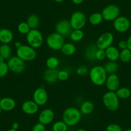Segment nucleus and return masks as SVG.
Listing matches in <instances>:
<instances>
[{"label":"nucleus","mask_w":131,"mask_h":131,"mask_svg":"<svg viewBox=\"0 0 131 131\" xmlns=\"http://www.w3.org/2000/svg\"><path fill=\"white\" fill-rule=\"evenodd\" d=\"M107 73L102 66H95L92 68L89 72V77L91 81L96 86H102L106 81Z\"/></svg>","instance_id":"f257e3e1"},{"label":"nucleus","mask_w":131,"mask_h":131,"mask_svg":"<svg viewBox=\"0 0 131 131\" xmlns=\"http://www.w3.org/2000/svg\"><path fill=\"white\" fill-rule=\"evenodd\" d=\"M82 113L77 108L70 107L64 110L62 114V121L68 126H75L79 123Z\"/></svg>","instance_id":"f03ea898"},{"label":"nucleus","mask_w":131,"mask_h":131,"mask_svg":"<svg viewBox=\"0 0 131 131\" xmlns=\"http://www.w3.org/2000/svg\"><path fill=\"white\" fill-rule=\"evenodd\" d=\"M119 99L115 92L109 91L103 96V104L105 108L109 111H116L118 110L119 106Z\"/></svg>","instance_id":"7ed1b4c3"},{"label":"nucleus","mask_w":131,"mask_h":131,"mask_svg":"<svg viewBox=\"0 0 131 131\" xmlns=\"http://www.w3.org/2000/svg\"><path fill=\"white\" fill-rule=\"evenodd\" d=\"M26 41L29 46L34 49L39 48L44 42L42 33L37 29H31L26 34Z\"/></svg>","instance_id":"20e7f679"},{"label":"nucleus","mask_w":131,"mask_h":131,"mask_svg":"<svg viewBox=\"0 0 131 131\" xmlns=\"http://www.w3.org/2000/svg\"><path fill=\"white\" fill-rule=\"evenodd\" d=\"M16 56L19 57L25 62L32 61L35 60L37 53L34 48L29 45H21L16 50Z\"/></svg>","instance_id":"39448f33"},{"label":"nucleus","mask_w":131,"mask_h":131,"mask_svg":"<svg viewBox=\"0 0 131 131\" xmlns=\"http://www.w3.org/2000/svg\"><path fill=\"white\" fill-rule=\"evenodd\" d=\"M46 45L50 49L56 51L61 50L62 47L65 43L64 37L57 32L50 34L46 38Z\"/></svg>","instance_id":"423d86ee"},{"label":"nucleus","mask_w":131,"mask_h":131,"mask_svg":"<svg viewBox=\"0 0 131 131\" xmlns=\"http://www.w3.org/2000/svg\"><path fill=\"white\" fill-rule=\"evenodd\" d=\"M70 23L73 30H82L86 25V16L81 11H76L71 16Z\"/></svg>","instance_id":"0eeeda50"},{"label":"nucleus","mask_w":131,"mask_h":131,"mask_svg":"<svg viewBox=\"0 0 131 131\" xmlns=\"http://www.w3.org/2000/svg\"><path fill=\"white\" fill-rule=\"evenodd\" d=\"M120 9L116 5H109L103 9L102 15L104 20L106 21H114L119 16Z\"/></svg>","instance_id":"6e6552de"},{"label":"nucleus","mask_w":131,"mask_h":131,"mask_svg":"<svg viewBox=\"0 0 131 131\" xmlns=\"http://www.w3.org/2000/svg\"><path fill=\"white\" fill-rule=\"evenodd\" d=\"M10 71L15 73H21L25 70V62L17 56L12 57L7 61Z\"/></svg>","instance_id":"1a4fd4ad"},{"label":"nucleus","mask_w":131,"mask_h":131,"mask_svg":"<svg viewBox=\"0 0 131 131\" xmlns=\"http://www.w3.org/2000/svg\"><path fill=\"white\" fill-rule=\"evenodd\" d=\"M114 41V36L109 31L104 33L99 36L97 39L96 45L98 49L106 50L109 46H112Z\"/></svg>","instance_id":"9d476101"},{"label":"nucleus","mask_w":131,"mask_h":131,"mask_svg":"<svg viewBox=\"0 0 131 131\" xmlns=\"http://www.w3.org/2000/svg\"><path fill=\"white\" fill-rule=\"evenodd\" d=\"M130 26V21L125 16H119L113 21V28L118 32H125L129 30Z\"/></svg>","instance_id":"9b49d317"},{"label":"nucleus","mask_w":131,"mask_h":131,"mask_svg":"<svg viewBox=\"0 0 131 131\" xmlns=\"http://www.w3.org/2000/svg\"><path fill=\"white\" fill-rule=\"evenodd\" d=\"M48 99L47 91L42 87L36 89L33 94V100L39 105L42 106L47 103Z\"/></svg>","instance_id":"f8f14e48"},{"label":"nucleus","mask_w":131,"mask_h":131,"mask_svg":"<svg viewBox=\"0 0 131 131\" xmlns=\"http://www.w3.org/2000/svg\"><path fill=\"white\" fill-rule=\"evenodd\" d=\"M56 32L62 36L63 37L70 36L71 31H73V28L71 26L70 21L66 19H62L57 22L55 26Z\"/></svg>","instance_id":"ddd939ff"},{"label":"nucleus","mask_w":131,"mask_h":131,"mask_svg":"<svg viewBox=\"0 0 131 131\" xmlns=\"http://www.w3.org/2000/svg\"><path fill=\"white\" fill-rule=\"evenodd\" d=\"M54 118H55V113L53 111L50 109H45L40 113L38 120L39 123L46 125L51 123L53 121Z\"/></svg>","instance_id":"4468645a"},{"label":"nucleus","mask_w":131,"mask_h":131,"mask_svg":"<svg viewBox=\"0 0 131 131\" xmlns=\"http://www.w3.org/2000/svg\"><path fill=\"white\" fill-rule=\"evenodd\" d=\"M105 84L109 91L115 92L119 88L120 80L116 74H110L107 77Z\"/></svg>","instance_id":"2eb2a0df"},{"label":"nucleus","mask_w":131,"mask_h":131,"mask_svg":"<svg viewBox=\"0 0 131 131\" xmlns=\"http://www.w3.org/2000/svg\"><path fill=\"white\" fill-rule=\"evenodd\" d=\"M23 112L28 115H33L38 112L39 105L34 100H26L21 106Z\"/></svg>","instance_id":"dca6fc26"},{"label":"nucleus","mask_w":131,"mask_h":131,"mask_svg":"<svg viewBox=\"0 0 131 131\" xmlns=\"http://www.w3.org/2000/svg\"><path fill=\"white\" fill-rule=\"evenodd\" d=\"M16 102L13 98L5 97L0 100V107L4 111H10L16 107Z\"/></svg>","instance_id":"f3484780"},{"label":"nucleus","mask_w":131,"mask_h":131,"mask_svg":"<svg viewBox=\"0 0 131 131\" xmlns=\"http://www.w3.org/2000/svg\"><path fill=\"white\" fill-rule=\"evenodd\" d=\"M58 73L59 71L57 69H47L44 73V79L49 84H53L58 80Z\"/></svg>","instance_id":"a211bd4d"},{"label":"nucleus","mask_w":131,"mask_h":131,"mask_svg":"<svg viewBox=\"0 0 131 131\" xmlns=\"http://www.w3.org/2000/svg\"><path fill=\"white\" fill-rule=\"evenodd\" d=\"M14 39L12 31L8 28L0 29V42L2 44H9Z\"/></svg>","instance_id":"6ab92c4d"},{"label":"nucleus","mask_w":131,"mask_h":131,"mask_svg":"<svg viewBox=\"0 0 131 131\" xmlns=\"http://www.w3.org/2000/svg\"><path fill=\"white\" fill-rule=\"evenodd\" d=\"M98 48L96 44H92L89 45L85 48L84 51V56L85 58L89 62H94L96 60V52Z\"/></svg>","instance_id":"aec40b11"},{"label":"nucleus","mask_w":131,"mask_h":131,"mask_svg":"<svg viewBox=\"0 0 131 131\" xmlns=\"http://www.w3.org/2000/svg\"><path fill=\"white\" fill-rule=\"evenodd\" d=\"M105 50L106 58L109 60H110V61L116 62L119 59V51L116 47L111 46Z\"/></svg>","instance_id":"412c9836"},{"label":"nucleus","mask_w":131,"mask_h":131,"mask_svg":"<svg viewBox=\"0 0 131 131\" xmlns=\"http://www.w3.org/2000/svg\"><path fill=\"white\" fill-rule=\"evenodd\" d=\"M79 110L82 114H85V115L90 114L94 110V104L90 101H85L81 104Z\"/></svg>","instance_id":"4be33fe9"},{"label":"nucleus","mask_w":131,"mask_h":131,"mask_svg":"<svg viewBox=\"0 0 131 131\" xmlns=\"http://www.w3.org/2000/svg\"><path fill=\"white\" fill-rule=\"evenodd\" d=\"M76 46L71 42H66L64 43L61 48V51L64 55L66 56H71L75 54L76 52Z\"/></svg>","instance_id":"5701e85b"},{"label":"nucleus","mask_w":131,"mask_h":131,"mask_svg":"<svg viewBox=\"0 0 131 131\" xmlns=\"http://www.w3.org/2000/svg\"><path fill=\"white\" fill-rule=\"evenodd\" d=\"M26 23L30 26V29H36L40 23V19L36 14H31L28 16Z\"/></svg>","instance_id":"b1692460"},{"label":"nucleus","mask_w":131,"mask_h":131,"mask_svg":"<svg viewBox=\"0 0 131 131\" xmlns=\"http://www.w3.org/2000/svg\"><path fill=\"white\" fill-rule=\"evenodd\" d=\"M12 49L8 44H2L0 46V55L5 60H8L11 57Z\"/></svg>","instance_id":"393cba45"},{"label":"nucleus","mask_w":131,"mask_h":131,"mask_svg":"<svg viewBox=\"0 0 131 131\" xmlns=\"http://www.w3.org/2000/svg\"><path fill=\"white\" fill-rule=\"evenodd\" d=\"M104 69L107 73L110 74H116L118 70V64L115 61H110L106 63L104 66Z\"/></svg>","instance_id":"a878e982"},{"label":"nucleus","mask_w":131,"mask_h":131,"mask_svg":"<svg viewBox=\"0 0 131 131\" xmlns=\"http://www.w3.org/2000/svg\"><path fill=\"white\" fill-rule=\"evenodd\" d=\"M104 20L102 13L100 12H94L89 17V21L92 25L96 26L100 25Z\"/></svg>","instance_id":"bb28decb"},{"label":"nucleus","mask_w":131,"mask_h":131,"mask_svg":"<svg viewBox=\"0 0 131 131\" xmlns=\"http://www.w3.org/2000/svg\"><path fill=\"white\" fill-rule=\"evenodd\" d=\"M118 97L120 99H127L131 95V91L128 88L125 87L119 88L115 91Z\"/></svg>","instance_id":"cd10ccee"},{"label":"nucleus","mask_w":131,"mask_h":131,"mask_svg":"<svg viewBox=\"0 0 131 131\" xmlns=\"http://www.w3.org/2000/svg\"><path fill=\"white\" fill-rule=\"evenodd\" d=\"M84 32L82 30H73L70 35V39L73 42H79L84 38Z\"/></svg>","instance_id":"c85d7f7f"},{"label":"nucleus","mask_w":131,"mask_h":131,"mask_svg":"<svg viewBox=\"0 0 131 131\" xmlns=\"http://www.w3.org/2000/svg\"><path fill=\"white\" fill-rule=\"evenodd\" d=\"M46 65L47 66L48 69H51V70L57 69L59 65V59L54 56L50 57L46 60Z\"/></svg>","instance_id":"c756f323"},{"label":"nucleus","mask_w":131,"mask_h":131,"mask_svg":"<svg viewBox=\"0 0 131 131\" xmlns=\"http://www.w3.org/2000/svg\"><path fill=\"white\" fill-rule=\"evenodd\" d=\"M119 59L123 62H129L131 60V51L128 48L122 50L119 52Z\"/></svg>","instance_id":"7c9ffc66"},{"label":"nucleus","mask_w":131,"mask_h":131,"mask_svg":"<svg viewBox=\"0 0 131 131\" xmlns=\"http://www.w3.org/2000/svg\"><path fill=\"white\" fill-rule=\"evenodd\" d=\"M68 126L63 121H57L52 126L53 131H67Z\"/></svg>","instance_id":"2f4dec72"},{"label":"nucleus","mask_w":131,"mask_h":131,"mask_svg":"<svg viewBox=\"0 0 131 131\" xmlns=\"http://www.w3.org/2000/svg\"><path fill=\"white\" fill-rule=\"evenodd\" d=\"M31 30L26 22H21L17 26V30L21 34H27Z\"/></svg>","instance_id":"473e14b6"},{"label":"nucleus","mask_w":131,"mask_h":131,"mask_svg":"<svg viewBox=\"0 0 131 131\" xmlns=\"http://www.w3.org/2000/svg\"><path fill=\"white\" fill-rule=\"evenodd\" d=\"M9 71L8 64L5 62H0V79L3 78L7 75Z\"/></svg>","instance_id":"72a5a7b5"},{"label":"nucleus","mask_w":131,"mask_h":131,"mask_svg":"<svg viewBox=\"0 0 131 131\" xmlns=\"http://www.w3.org/2000/svg\"><path fill=\"white\" fill-rule=\"evenodd\" d=\"M89 70L88 68L85 65H82L79 66L77 70V74L80 77H85L88 74H89Z\"/></svg>","instance_id":"f704fd0d"},{"label":"nucleus","mask_w":131,"mask_h":131,"mask_svg":"<svg viewBox=\"0 0 131 131\" xmlns=\"http://www.w3.org/2000/svg\"><path fill=\"white\" fill-rule=\"evenodd\" d=\"M69 73L66 70H61V71H59L58 73V80H60V81H66L68 79Z\"/></svg>","instance_id":"c9c22d12"},{"label":"nucleus","mask_w":131,"mask_h":131,"mask_svg":"<svg viewBox=\"0 0 131 131\" xmlns=\"http://www.w3.org/2000/svg\"><path fill=\"white\" fill-rule=\"evenodd\" d=\"M106 58L105 50L102 49H98L96 52V59L97 60H103Z\"/></svg>","instance_id":"e433bc0d"},{"label":"nucleus","mask_w":131,"mask_h":131,"mask_svg":"<svg viewBox=\"0 0 131 131\" xmlns=\"http://www.w3.org/2000/svg\"><path fill=\"white\" fill-rule=\"evenodd\" d=\"M106 131H122V128L116 123H111L107 127Z\"/></svg>","instance_id":"4c0bfd02"},{"label":"nucleus","mask_w":131,"mask_h":131,"mask_svg":"<svg viewBox=\"0 0 131 131\" xmlns=\"http://www.w3.org/2000/svg\"><path fill=\"white\" fill-rule=\"evenodd\" d=\"M31 131H46V127L45 125L39 122L33 126Z\"/></svg>","instance_id":"58836bf2"},{"label":"nucleus","mask_w":131,"mask_h":131,"mask_svg":"<svg viewBox=\"0 0 131 131\" xmlns=\"http://www.w3.org/2000/svg\"><path fill=\"white\" fill-rule=\"evenodd\" d=\"M118 48L121 50L127 48V41H120L118 42Z\"/></svg>","instance_id":"ea45409f"},{"label":"nucleus","mask_w":131,"mask_h":131,"mask_svg":"<svg viewBox=\"0 0 131 131\" xmlns=\"http://www.w3.org/2000/svg\"><path fill=\"white\" fill-rule=\"evenodd\" d=\"M127 48L131 51V36H130L129 37H128V38L127 39Z\"/></svg>","instance_id":"a19ab883"},{"label":"nucleus","mask_w":131,"mask_h":131,"mask_svg":"<svg viewBox=\"0 0 131 131\" xmlns=\"http://www.w3.org/2000/svg\"><path fill=\"white\" fill-rule=\"evenodd\" d=\"M71 2L75 5H80L84 2V0H71Z\"/></svg>","instance_id":"79ce46f5"},{"label":"nucleus","mask_w":131,"mask_h":131,"mask_svg":"<svg viewBox=\"0 0 131 131\" xmlns=\"http://www.w3.org/2000/svg\"><path fill=\"white\" fill-rule=\"evenodd\" d=\"M19 123H17V122H14V123L12 124V128H13V129L17 130V129L19 128Z\"/></svg>","instance_id":"37998d69"},{"label":"nucleus","mask_w":131,"mask_h":131,"mask_svg":"<svg viewBox=\"0 0 131 131\" xmlns=\"http://www.w3.org/2000/svg\"><path fill=\"white\" fill-rule=\"evenodd\" d=\"M21 45H21V43L20 42H19V41L15 42V46L16 47V48H19Z\"/></svg>","instance_id":"c03bdc74"},{"label":"nucleus","mask_w":131,"mask_h":131,"mask_svg":"<svg viewBox=\"0 0 131 131\" xmlns=\"http://www.w3.org/2000/svg\"><path fill=\"white\" fill-rule=\"evenodd\" d=\"M5 59L3 57L0 55V62H5Z\"/></svg>","instance_id":"a18cd8bd"},{"label":"nucleus","mask_w":131,"mask_h":131,"mask_svg":"<svg viewBox=\"0 0 131 131\" xmlns=\"http://www.w3.org/2000/svg\"><path fill=\"white\" fill-rule=\"evenodd\" d=\"M55 2H57V3H62V2H63L64 1V0H54Z\"/></svg>","instance_id":"49530a36"},{"label":"nucleus","mask_w":131,"mask_h":131,"mask_svg":"<svg viewBox=\"0 0 131 131\" xmlns=\"http://www.w3.org/2000/svg\"><path fill=\"white\" fill-rule=\"evenodd\" d=\"M76 131H86L85 129H84V128H79V129L77 130Z\"/></svg>","instance_id":"de8ad7c7"},{"label":"nucleus","mask_w":131,"mask_h":131,"mask_svg":"<svg viewBox=\"0 0 131 131\" xmlns=\"http://www.w3.org/2000/svg\"><path fill=\"white\" fill-rule=\"evenodd\" d=\"M7 131H17V130H16L13 129V128H11V129L8 130H7Z\"/></svg>","instance_id":"09e8293b"},{"label":"nucleus","mask_w":131,"mask_h":131,"mask_svg":"<svg viewBox=\"0 0 131 131\" xmlns=\"http://www.w3.org/2000/svg\"><path fill=\"white\" fill-rule=\"evenodd\" d=\"M125 131H131V128H127V129H126Z\"/></svg>","instance_id":"8fccbe9b"},{"label":"nucleus","mask_w":131,"mask_h":131,"mask_svg":"<svg viewBox=\"0 0 131 131\" xmlns=\"http://www.w3.org/2000/svg\"><path fill=\"white\" fill-rule=\"evenodd\" d=\"M2 111H2V109H1V107H0V114H2Z\"/></svg>","instance_id":"3c124183"},{"label":"nucleus","mask_w":131,"mask_h":131,"mask_svg":"<svg viewBox=\"0 0 131 131\" xmlns=\"http://www.w3.org/2000/svg\"><path fill=\"white\" fill-rule=\"evenodd\" d=\"M130 28L131 29V21H130Z\"/></svg>","instance_id":"603ef678"},{"label":"nucleus","mask_w":131,"mask_h":131,"mask_svg":"<svg viewBox=\"0 0 131 131\" xmlns=\"http://www.w3.org/2000/svg\"><path fill=\"white\" fill-rule=\"evenodd\" d=\"M0 100H1V98H0Z\"/></svg>","instance_id":"864d4df0"}]
</instances>
